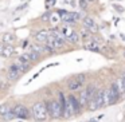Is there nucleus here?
<instances>
[{"label":"nucleus","instance_id":"f257e3e1","mask_svg":"<svg viewBox=\"0 0 125 122\" xmlns=\"http://www.w3.org/2000/svg\"><path fill=\"white\" fill-rule=\"evenodd\" d=\"M32 117L36 121H44L49 117L47 113V106L44 102H36L32 106Z\"/></svg>","mask_w":125,"mask_h":122},{"label":"nucleus","instance_id":"f03ea898","mask_svg":"<svg viewBox=\"0 0 125 122\" xmlns=\"http://www.w3.org/2000/svg\"><path fill=\"white\" fill-rule=\"evenodd\" d=\"M47 106V113L51 118L54 119H58L62 117V109H61V105H59V101H50L49 103H46Z\"/></svg>","mask_w":125,"mask_h":122},{"label":"nucleus","instance_id":"7ed1b4c3","mask_svg":"<svg viewBox=\"0 0 125 122\" xmlns=\"http://www.w3.org/2000/svg\"><path fill=\"white\" fill-rule=\"evenodd\" d=\"M101 107H104L102 90H100V91H95V94L93 95V98L90 99L89 105H87V109H89L90 111H97V110H100Z\"/></svg>","mask_w":125,"mask_h":122},{"label":"nucleus","instance_id":"20e7f679","mask_svg":"<svg viewBox=\"0 0 125 122\" xmlns=\"http://www.w3.org/2000/svg\"><path fill=\"white\" fill-rule=\"evenodd\" d=\"M0 118L3 121H12L15 118L14 115V110L8 103H3L0 105Z\"/></svg>","mask_w":125,"mask_h":122},{"label":"nucleus","instance_id":"39448f33","mask_svg":"<svg viewBox=\"0 0 125 122\" xmlns=\"http://www.w3.org/2000/svg\"><path fill=\"white\" fill-rule=\"evenodd\" d=\"M65 43H66L65 38H52V36H50L49 40L46 42L47 47H49L50 50H57V48H59V47H62Z\"/></svg>","mask_w":125,"mask_h":122},{"label":"nucleus","instance_id":"423d86ee","mask_svg":"<svg viewBox=\"0 0 125 122\" xmlns=\"http://www.w3.org/2000/svg\"><path fill=\"white\" fill-rule=\"evenodd\" d=\"M14 115H15V118H28V115H30V113H28V110H27V107H26L24 105H16L14 109Z\"/></svg>","mask_w":125,"mask_h":122},{"label":"nucleus","instance_id":"0eeeda50","mask_svg":"<svg viewBox=\"0 0 125 122\" xmlns=\"http://www.w3.org/2000/svg\"><path fill=\"white\" fill-rule=\"evenodd\" d=\"M14 54H15L14 47H11L10 44H4V43L0 44V56L10 58V56H12Z\"/></svg>","mask_w":125,"mask_h":122},{"label":"nucleus","instance_id":"6e6552de","mask_svg":"<svg viewBox=\"0 0 125 122\" xmlns=\"http://www.w3.org/2000/svg\"><path fill=\"white\" fill-rule=\"evenodd\" d=\"M108 91H109V95H110L112 105L116 103L117 101L121 98V95H120V93H118V90H117V87H116V84H114V83H112L110 87H108Z\"/></svg>","mask_w":125,"mask_h":122},{"label":"nucleus","instance_id":"1a4fd4ad","mask_svg":"<svg viewBox=\"0 0 125 122\" xmlns=\"http://www.w3.org/2000/svg\"><path fill=\"white\" fill-rule=\"evenodd\" d=\"M78 102H79V105H81V107H85V106L89 105V102H90V95H89V91H87V89L82 90V91L79 93Z\"/></svg>","mask_w":125,"mask_h":122},{"label":"nucleus","instance_id":"9d476101","mask_svg":"<svg viewBox=\"0 0 125 122\" xmlns=\"http://www.w3.org/2000/svg\"><path fill=\"white\" fill-rule=\"evenodd\" d=\"M67 101H69V103L71 105V107H73V110H74V113H75V115H78L79 111H81V105H79L78 99H77L74 95H69V97H67Z\"/></svg>","mask_w":125,"mask_h":122},{"label":"nucleus","instance_id":"9b49d317","mask_svg":"<svg viewBox=\"0 0 125 122\" xmlns=\"http://www.w3.org/2000/svg\"><path fill=\"white\" fill-rule=\"evenodd\" d=\"M20 74H22V71H20L15 65H11V67L8 68V79L15 81V79H18L20 76Z\"/></svg>","mask_w":125,"mask_h":122},{"label":"nucleus","instance_id":"f8f14e48","mask_svg":"<svg viewBox=\"0 0 125 122\" xmlns=\"http://www.w3.org/2000/svg\"><path fill=\"white\" fill-rule=\"evenodd\" d=\"M49 38H50V31H46V30L39 31L35 35L36 42H39V43H46V42L49 40Z\"/></svg>","mask_w":125,"mask_h":122},{"label":"nucleus","instance_id":"ddd939ff","mask_svg":"<svg viewBox=\"0 0 125 122\" xmlns=\"http://www.w3.org/2000/svg\"><path fill=\"white\" fill-rule=\"evenodd\" d=\"M62 20L66 23H75L78 20V14H75V12H65L62 16Z\"/></svg>","mask_w":125,"mask_h":122},{"label":"nucleus","instance_id":"4468645a","mask_svg":"<svg viewBox=\"0 0 125 122\" xmlns=\"http://www.w3.org/2000/svg\"><path fill=\"white\" fill-rule=\"evenodd\" d=\"M83 47H85V50H90V51H98V50H100V44L95 43L94 40L86 42V43L83 44Z\"/></svg>","mask_w":125,"mask_h":122},{"label":"nucleus","instance_id":"2eb2a0df","mask_svg":"<svg viewBox=\"0 0 125 122\" xmlns=\"http://www.w3.org/2000/svg\"><path fill=\"white\" fill-rule=\"evenodd\" d=\"M83 26L87 28V30H92V31H95V22L92 19V18L86 16L83 19Z\"/></svg>","mask_w":125,"mask_h":122},{"label":"nucleus","instance_id":"dca6fc26","mask_svg":"<svg viewBox=\"0 0 125 122\" xmlns=\"http://www.w3.org/2000/svg\"><path fill=\"white\" fill-rule=\"evenodd\" d=\"M102 101H104V106H110L112 101H110V95H109L108 89L102 90Z\"/></svg>","mask_w":125,"mask_h":122},{"label":"nucleus","instance_id":"f3484780","mask_svg":"<svg viewBox=\"0 0 125 122\" xmlns=\"http://www.w3.org/2000/svg\"><path fill=\"white\" fill-rule=\"evenodd\" d=\"M81 86H82V84L78 83L77 81H74V79L69 81V83H67V87H69V90H70V91H75V90H78Z\"/></svg>","mask_w":125,"mask_h":122},{"label":"nucleus","instance_id":"a211bd4d","mask_svg":"<svg viewBox=\"0 0 125 122\" xmlns=\"http://www.w3.org/2000/svg\"><path fill=\"white\" fill-rule=\"evenodd\" d=\"M59 32H61V34H62V35H63V36H65V38H66V39H67V38H69V36H70V35H71V34H73V32H74V31H73V30H71V28H70V27H67V26H65V27H61V28H59Z\"/></svg>","mask_w":125,"mask_h":122},{"label":"nucleus","instance_id":"6ab92c4d","mask_svg":"<svg viewBox=\"0 0 125 122\" xmlns=\"http://www.w3.org/2000/svg\"><path fill=\"white\" fill-rule=\"evenodd\" d=\"M14 40H15V38H14L12 34L7 32V34H4V35H3V43L4 44H10V43H12Z\"/></svg>","mask_w":125,"mask_h":122},{"label":"nucleus","instance_id":"aec40b11","mask_svg":"<svg viewBox=\"0 0 125 122\" xmlns=\"http://www.w3.org/2000/svg\"><path fill=\"white\" fill-rule=\"evenodd\" d=\"M18 60H19V62H22V63H26V65H30V62H32V60H31V58H30V55H28V52L22 54Z\"/></svg>","mask_w":125,"mask_h":122},{"label":"nucleus","instance_id":"412c9836","mask_svg":"<svg viewBox=\"0 0 125 122\" xmlns=\"http://www.w3.org/2000/svg\"><path fill=\"white\" fill-rule=\"evenodd\" d=\"M14 65L16 66V67L19 68V70L22 71V73H24V71L27 70L28 67H30V65H26V63H22V62H19V60H16V62H15Z\"/></svg>","mask_w":125,"mask_h":122},{"label":"nucleus","instance_id":"4be33fe9","mask_svg":"<svg viewBox=\"0 0 125 122\" xmlns=\"http://www.w3.org/2000/svg\"><path fill=\"white\" fill-rule=\"evenodd\" d=\"M73 79H74V81H77L78 83L83 84L85 81H86V75H85V74H77V75H74Z\"/></svg>","mask_w":125,"mask_h":122},{"label":"nucleus","instance_id":"5701e85b","mask_svg":"<svg viewBox=\"0 0 125 122\" xmlns=\"http://www.w3.org/2000/svg\"><path fill=\"white\" fill-rule=\"evenodd\" d=\"M66 40H69L70 43H78V40H79V35H78L77 32H73L67 39H66Z\"/></svg>","mask_w":125,"mask_h":122},{"label":"nucleus","instance_id":"b1692460","mask_svg":"<svg viewBox=\"0 0 125 122\" xmlns=\"http://www.w3.org/2000/svg\"><path fill=\"white\" fill-rule=\"evenodd\" d=\"M28 55H30L31 60H38L39 56H41V54H38L36 51H34V50H31V48H30V51H28Z\"/></svg>","mask_w":125,"mask_h":122},{"label":"nucleus","instance_id":"393cba45","mask_svg":"<svg viewBox=\"0 0 125 122\" xmlns=\"http://www.w3.org/2000/svg\"><path fill=\"white\" fill-rule=\"evenodd\" d=\"M101 118H102V115H100V117H97V118H92V119H90V121H89V122H98V119H101Z\"/></svg>","mask_w":125,"mask_h":122},{"label":"nucleus","instance_id":"a878e982","mask_svg":"<svg viewBox=\"0 0 125 122\" xmlns=\"http://www.w3.org/2000/svg\"><path fill=\"white\" fill-rule=\"evenodd\" d=\"M79 4H81L82 8H86V1H85V0H81V1H79Z\"/></svg>","mask_w":125,"mask_h":122},{"label":"nucleus","instance_id":"bb28decb","mask_svg":"<svg viewBox=\"0 0 125 122\" xmlns=\"http://www.w3.org/2000/svg\"><path fill=\"white\" fill-rule=\"evenodd\" d=\"M114 7H116V9H117V11H120V12L124 11V8H121V6H114Z\"/></svg>","mask_w":125,"mask_h":122},{"label":"nucleus","instance_id":"cd10ccee","mask_svg":"<svg viewBox=\"0 0 125 122\" xmlns=\"http://www.w3.org/2000/svg\"><path fill=\"white\" fill-rule=\"evenodd\" d=\"M124 58H125V51H124Z\"/></svg>","mask_w":125,"mask_h":122},{"label":"nucleus","instance_id":"c85d7f7f","mask_svg":"<svg viewBox=\"0 0 125 122\" xmlns=\"http://www.w3.org/2000/svg\"><path fill=\"white\" fill-rule=\"evenodd\" d=\"M90 1H94V0H90Z\"/></svg>","mask_w":125,"mask_h":122}]
</instances>
